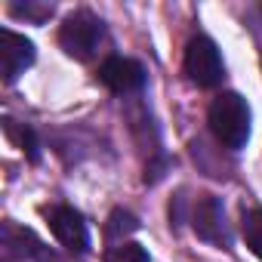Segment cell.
I'll list each match as a JSON object with an SVG mask.
<instances>
[{
  "mask_svg": "<svg viewBox=\"0 0 262 262\" xmlns=\"http://www.w3.org/2000/svg\"><path fill=\"white\" fill-rule=\"evenodd\" d=\"M99 80L117 93V96H126V93H136L145 86V68L136 62V59H123V56H111L102 62L99 68Z\"/></svg>",
  "mask_w": 262,
  "mask_h": 262,
  "instance_id": "5",
  "label": "cell"
},
{
  "mask_svg": "<svg viewBox=\"0 0 262 262\" xmlns=\"http://www.w3.org/2000/svg\"><path fill=\"white\" fill-rule=\"evenodd\" d=\"M105 262H151V259H148L145 247L123 241V244H117V247H111V250L105 253Z\"/></svg>",
  "mask_w": 262,
  "mask_h": 262,
  "instance_id": "10",
  "label": "cell"
},
{
  "mask_svg": "<svg viewBox=\"0 0 262 262\" xmlns=\"http://www.w3.org/2000/svg\"><path fill=\"white\" fill-rule=\"evenodd\" d=\"M210 129L213 136L228 148V151H237L247 145L250 139V108H247V99L237 96V93H222L213 99L210 105Z\"/></svg>",
  "mask_w": 262,
  "mask_h": 262,
  "instance_id": "1",
  "label": "cell"
},
{
  "mask_svg": "<svg viewBox=\"0 0 262 262\" xmlns=\"http://www.w3.org/2000/svg\"><path fill=\"white\" fill-rule=\"evenodd\" d=\"M241 234H244L247 247L262 259V210L259 207L244 210V216H241Z\"/></svg>",
  "mask_w": 262,
  "mask_h": 262,
  "instance_id": "8",
  "label": "cell"
},
{
  "mask_svg": "<svg viewBox=\"0 0 262 262\" xmlns=\"http://www.w3.org/2000/svg\"><path fill=\"white\" fill-rule=\"evenodd\" d=\"M34 62V43L10 28L0 31V74L7 83H13L28 65Z\"/></svg>",
  "mask_w": 262,
  "mask_h": 262,
  "instance_id": "6",
  "label": "cell"
},
{
  "mask_svg": "<svg viewBox=\"0 0 262 262\" xmlns=\"http://www.w3.org/2000/svg\"><path fill=\"white\" fill-rule=\"evenodd\" d=\"M13 13H16V16H25V19H31V22H43V19H50V16H53V7H47V4H43V7H34V4L19 7V4H16V7H13Z\"/></svg>",
  "mask_w": 262,
  "mask_h": 262,
  "instance_id": "11",
  "label": "cell"
},
{
  "mask_svg": "<svg viewBox=\"0 0 262 262\" xmlns=\"http://www.w3.org/2000/svg\"><path fill=\"white\" fill-rule=\"evenodd\" d=\"M191 225H194L198 237L213 244V247H228L231 244L228 225H225V210H222L219 198H213V194H201L198 198L194 213H191Z\"/></svg>",
  "mask_w": 262,
  "mask_h": 262,
  "instance_id": "4",
  "label": "cell"
},
{
  "mask_svg": "<svg viewBox=\"0 0 262 262\" xmlns=\"http://www.w3.org/2000/svg\"><path fill=\"white\" fill-rule=\"evenodd\" d=\"M139 228V222H136V216L133 213H126V210H114L111 216H108V225H105V234H108V241H120V237H126V234H133ZM123 244V241H120Z\"/></svg>",
  "mask_w": 262,
  "mask_h": 262,
  "instance_id": "9",
  "label": "cell"
},
{
  "mask_svg": "<svg viewBox=\"0 0 262 262\" xmlns=\"http://www.w3.org/2000/svg\"><path fill=\"white\" fill-rule=\"evenodd\" d=\"M102 40H105V25H102V19L93 16L90 10L71 13V16L62 22V28H59V47H62L71 59H80V62L93 59L96 50L102 47Z\"/></svg>",
  "mask_w": 262,
  "mask_h": 262,
  "instance_id": "2",
  "label": "cell"
},
{
  "mask_svg": "<svg viewBox=\"0 0 262 262\" xmlns=\"http://www.w3.org/2000/svg\"><path fill=\"white\" fill-rule=\"evenodd\" d=\"M185 74L198 86H216L222 80V74H225L222 56H219V47L210 37L198 34V37L188 40V47H185Z\"/></svg>",
  "mask_w": 262,
  "mask_h": 262,
  "instance_id": "3",
  "label": "cell"
},
{
  "mask_svg": "<svg viewBox=\"0 0 262 262\" xmlns=\"http://www.w3.org/2000/svg\"><path fill=\"white\" fill-rule=\"evenodd\" d=\"M50 228H53L56 241H59L65 250H71V253H83V250L90 247L86 222H83V216H80L77 210H71V207H56V210L50 213Z\"/></svg>",
  "mask_w": 262,
  "mask_h": 262,
  "instance_id": "7",
  "label": "cell"
}]
</instances>
